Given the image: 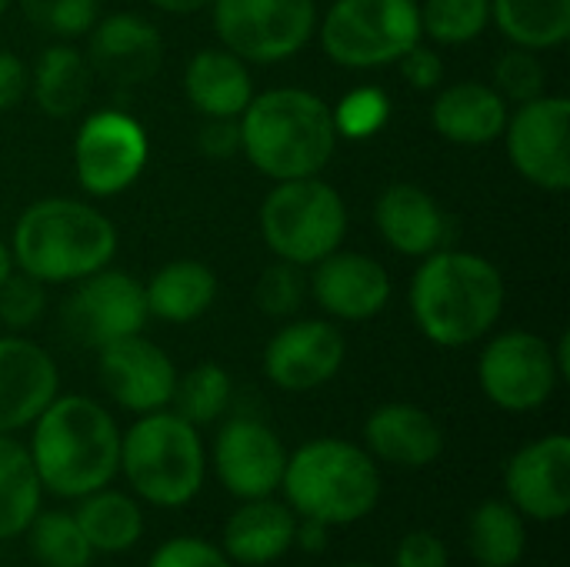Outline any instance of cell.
Returning <instances> with one entry per match:
<instances>
[{
  "mask_svg": "<svg viewBox=\"0 0 570 567\" xmlns=\"http://www.w3.org/2000/svg\"><path fill=\"white\" fill-rule=\"evenodd\" d=\"M150 3L164 13H197V10L210 7L214 0H150Z\"/></svg>",
  "mask_w": 570,
  "mask_h": 567,
  "instance_id": "bcb514c9",
  "label": "cell"
},
{
  "mask_svg": "<svg viewBox=\"0 0 570 567\" xmlns=\"http://www.w3.org/2000/svg\"><path fill=\"white\" fill-rule=\"evenodd\" d=\"M508 104H528L541 94H548V70L538 57V50L511 47L494 63V84H491Z\"/></svg>",
  "mask_w": 570,
  "mask_h": 567,
  "instance_id": "e575fe53",
  "label": "cell"
},
{
  "mask_svg": "<svg viewBox=\"0 0 570 567\" xmlns=\"http://www.w3.org/2000/svg\"><path fill=\"white\" fill-rule=\"evenodd\" d=\"M90 77H94V70L77 47L50 43V47H43V53L33 63L30 90H33L37 107L47 117L67 120L83 110V104L90 97Z\"/></svg>",
  "mask_w": 570,
  "mask_h": 567,
  "instance_id": "4316f807",
  "label": "cell"
},
{
  "mask_svg": "<svg viewBox=\"0 0 570 567\" xmlns=\"http://www.w3.org/2000/svg\"><path fill=\"white\" fill-rule=\"evenodd\" d=\"M13 271V257H10V247L0 241V284L7 281V274Z\"/></svg>",
  "mask_w": 570,
  "mask_h": 567,
  "instance_id": "c3c4849f",
  "label": "cell"
},
{
  "mask_svg": "<svg viewBox=\"0 0 570 567\" xmlns=\"http://www.w3.org/2000/svg\"><path fill=\"white\" fill-rule=\"evenodd\" d=\"M120 471L147 505L184 508L200 495L207 478L200 431L167 408L140 414L120 434Z\"/></svg>",
  "mask_w": 570,
  "mask_h": 567,
  "instance_id": "8992f818",
  "label": "cell"
},
{
  "mask_svg": "<svg viewBox=\"0 0 570 567\" xmlns=\"http://www.w3.org/2000/svg\"><path fill=\"white\" fill-rule=\"evenodd\" d=\"M287 468L284 441L257 418H230L214 441V471L220 485L240 498H271Z\"/></svg>",
  "mask_w": 570,
  "mask_h": 567,
  "instance_id": "9a60e30c",
  "label": "cell"
},
{
  "mask_svg": "<svg viewBox=\"0 0 570 567\" xmlns=\"http://www.w3.org/2000/svg\"><path fill=\"white\" fill-rule=\"evenodd\" d=\"M47 284H40L37 277L23 274V271H10L7 281L0 284V324H7L10 331H27L40 321L43 307H47Z\"/></svg>",
  "mask_w": 570,
  "mask_h": 567,
  "instance_id": "f35d334b",
  "label": "cell"
},
{
  "mask_svg": "<svg viewBox=\"0 0 570 567\" xmlns=\"http://www.w3.org/2000/svg\"><path fill=\"white\" fill-rule=\"evenodd\" d=\"M501 271L471 251L441 247L411 277V317L438 348H468L491 334L504 311Z\"/></svg>",
  "mask_w": 570,
  "mask_h": 567,
  "instance_id": "6da1fadb",
  "label": "cell"
},
{
  "mask_svg": "<svg viewBox=\"0 0 570 567\" xmlns=\"http://www.w3.org/2000/svg\"><path fill=\"white\" fill-rule=\"evenodd\" d=\"M304 297H307L304 267L287 264V261H277V264L264 267V274L257 277V287H254V301H257V307L267 317H291V314H297Z\"/></svg>",
  "mask_w": 570,
  "mask_h": 567,
  "instance_id": "8d00e7d4",
  "label": "cell"
},
{
  "mask_svg": "<svg viewBox=\"0 0 570 567\" xmlns=\"http://www.w3.org/2000/svg\"><path fill=\"white\" fill-rule=\"evenodd\" d=\"M160 60L164 40L150 20L137 13H110L94 20L87 63L100 80L114 87H137L160 70Z\"/></svg>",
  "mask_w": 570,
  "mask_h": 567,
  "instance_id": "d6986e66",
  "label": "cell"
},
{
  "mask_svg": "<svg viewBox=\"0 0 570 567\" xmlns=\"http://www.w3.org/2000/svg\"><path fill=\"white\" fill-rule=\"evenodd\" d=\"M234 561L210 541L204 538H170L164 541L147 567H230Z\"/></svg>",
  "mask_w": 570,
  "mask_h": 567,
  "instance_id": "ab89813d",
  "label": "cell"
},
{
  "mask_svg": "<svg viewBox=\"0 0 570 567\" xmlns=\"http://www.w3.org/2000/svg\"><path fill=\"white\" fill-rule=\"evenodd\" d=\"M401 77L414 87V90H438V84L444 80V63L438 57V50L424 47V43H414L401 60Z\"/></svg>",
  "mask_w": 570,
  "mask_h": 567,
  "instance_id": "7bdbcfd3",
  "label": "cell"
},
{
  "mask_svg": "<svg viewBox=\"0 0 570 567\" xmlns=\"http://www.w3.org/2000/svg\"><path fill=\"white\" fill-rule=\"evenodd\" d=\"M317 37L324 53L347 70L397 63L424 40L417 0H334Z\"/></svg>",
  "mask_w": 570,
  "mask_h": 567,
  "instance_id": "ba28073f",
  "label": "cell"
},
{
  "mask_svg": "<svg viewBox=\"0 0 570 567\" xmlns=\"http://www.w3.org/2000/svg\"><path fill=\"white\" fill-rule=\"evenodd\" d=\"M147 130L124 110H97L90 114L73 140V170L77 184L90 197L124 194L147 167Z\"/></svg>",
  "mask_w": 570,
  "mask_h": 567,
  "instance_id": "8fae6325",
  "label": "cell"
},
{
  "mask_svg": "<svg viewBox=\"0 0 570 567\" xmlns=\"http://www.w3.org/2000/svg\"><path fill=\"white\" fill-rule=\"evenodd\" d=\"M367 454L397 468H428L444 454V431L438 418L417 404H381L364 424Z\"/></svg>",
  "mask_w": 570,
  "mask_h": 567,
  "instance_id": "7402d4cb",
  "label": "cell"
},
{
  "mask_svg": "<svg viewBox=\"0 0 570 567\" xmlns=\"http://www.w3.org/2000/svg\"><path fill=\"white\" fill-rule=\"evenodd\" d=\"M294 545H301L307 555H321V551L327 548V525L311 521V518H297Z\"/></svg>",
  "mask_w": 570,
  "mask_h": 567,
  "instance_id": "f6af8a7d",
  "label": "cell"
},
{
  "mask_svg": "<svg viewBox=\"0 0 570 567\" xmlns=\"http://www.w3.org/2000/svg\"><path fill=\"white\" fill-rule=\"evenodd\" d=\"M307 291L334 321H371L391 301V277L381 261L354 251H334L314 264Z\"/></svg>",
  "mask_w": 570,
  "mask_h": 567,
  "instance_id": "ac0fdd59",
  "label": "cell"
},
{
  "mask_svg": "<svg viewBox=\"0 0 570 567\" xmlns=\"http://www.w3.org/2000/svg\"><path fill=\"white\" fill-rule=\"evenodd\" d=\"M478 384L501 411H538L561 384L554 348L534 331H504L484 344L478 358Z\"/></svg>",
  "mask_w": 570,
  "mask_h": 567,
  "instance_id": "30bf717a",
  "label": "cell"
},
{
  "mask_svg": "<svg viewBox=\"0 0 570 567\" xmlns=\"http://www.w3.org/2000/svg\"><path fill=\"white\" fill-rule=\"evenodd\" d=\"M147 314L167 324H190L204 317L217 297V274L204 261H170L144 287Z\"/></svg>",
  "mask_w": 570,
  "mask_h": 567,
  "instance_id": "484cf974",
  "label": "cell"
},
{
  "mask_svg": "<svg viewBox=\"0 0 570 567\" xmlns=\"http://www.w3.org/2000/svg\"><path fill=\"white\" fill-rule=\"evenodd\" d=\"M281 488L297 518L327 528L354 525L377 508L381 471L367 448L344 438H314L287 454Z\"/></svg>",
  "mask_w": 570,
  "mask_h": 567,
  "instance_id": "5b68a950",
  "label": "cell"
},
{
  "mask_svg": "<svg viewBox=\"0 0 570 567\" xmlns=\"http://www.w3.org/2000/svg\"><path fill=\"white\" fill-rule=\"evenodd\" d=\"M448 545L431 531H411L397 541L394 567H448Z\"/></svg>",
  "mask_w": 570,
  "mask_h": 567,
  "instance_id": "60d3db41",
  "label": "cell"
},
{
  "mask_svg": "<svg viewBox=\"0 0 570 567\" xmlns=\"http://www.w3.org/2000/svg\"><path fill=\"white\" fill-rule=\"evenodd\" d=\"M331 114H334L337 137L367 140L387 124L391 97L381 87H354L337 100V107H331Z\"/></svg>",
  "mask_w": 570,
  "mask_h": 567,
  "instance_id": "d590c367",
  "label": "cell"
},
{
  "mask_svg": "<svg viewBox=\"0 0 570 567\" xmlns=\"http://www.w3.org/2000/svg\"><path fill=\"white\" fill-rule=\"evenodd\" d=\"M570 100L561 94H541L518 104L504 124V147L511 167L534 187L561 194L570 187Z\"/></svg>",
  "mask_w": 570,
  "mask_h": 567,
  "instance_id": "7c38bea8",
  "label": "cell"
},
{
  "mask_svg": "<svg viewBox=\"0 0 570 567\" xmlns=\"http://www.w3.org/2000/svg\"><path fill=\"white\" fill-rule=\"evenodd\" d=\"M60 374L53 358L27 338H0V434L30 428L57 398Z\"/></svg>",
  "mask_w": 570,
  "mask_h": 567,
  "instance_id": "ffe728a7",
  "label": "cell"
},
{
  "mask_svg": "<svg viewBox=\"0 0 570 567\" xmlns=\"http://www.w3.org/2000/svg\"><path fill=\"white\" fill-rule=\"evenodd\" d=\"M97 354L100 384L124 411L150 414L170 404L177 368L154 341H147L144 334H130L100 348Z\"/></svg>",
  "mask_w": 570,
  "mask_h": 567,
  "instance_id": "e0dca14e",
  "label": "cell"
},
{
  "mask_svg": "<svg viewBox=\"0 0 570 567\" xmlns=\"http://www.w3.org/2000/svg\"><path fill=\"white\" fill-rule=\"evenodd\" d=\"M40 478L30 461V451L10 434H0V541H10L27 531L40 511Z\"/></svg>",
  "mask_w": 570,
  "mask_h": 567,
  "instance_id": "f546056e",
  "label": "cell"
},
{
  "mask_svg": "<svg viewBox=\"0 0 570 567\" xmlns=\"http://www.w3.org/2000/svg\"><path fill=\"white\" fill-rule=\"evenodd\" d=\"M417 13L424 37L444 47H461L488 30L491 0H424L417 3Z\"/></svg>",
  "mask_w": 570,
  "mask_h": 567,
  "instance_id": "836d02e7",
  "label": "cell"
},
{
  "mask_svg": "<svg viewBox=\"0 0 570 567\" xmlns=\"http://www.w3.org/2000/svg\"><path fill=\"white\" fill-rule=\"evenodd\" d=\"M147 317L144 284L127 271H114L110 264L77 281V291L63 304V328L77 344L94 351L140 334Z\"/></svg>",
  "mask_w": 570,
  "mask_h": 567,
  "instance_id": "4fadbf2b",
  "label": "cell"
},
{
  "mask_svg": "<svg viewBox=\"0 0 570 567\" xmlns=\"http://www.w3.org/2000/svg\"><path fill=\"white\" fill-rule=\"evenodd\" d=\"M237 124L240 154L274 184L317 177L331 164L341 140L331 104L304 87L254 94Z\"/></svg>",
  "mask_w": 570,
  "mask_h": 567,
  "instance_id": "3957f363",
  "label": "cell"
},
{
  "mask_svg": "<svg viewBox=\"0 0 570 567\" xmlns=\"http://www.w3.org/2000/svg\"><path fill=\"white\" fill-rule=\"evenodd\" d=\"M30 87V70L13 50H0V114L20 104Z\"/></svg>",
  "mask_w": 570,
  "mask_h": 567,
  "instance_id": "ee69618b",
  "label": "cell"
},
{
  "mask_svg": "<svg viewBox=\"0 0 570 567\" xmlns=\"http://www.w3.org/2000/svg\"><path fill=\"white\" fill-rule=\"evenodd\" d=\"M23 535L40 567H90L94 548L83 538L77 518L67 511H37Z\"/></svg>",
  "mask_w": 570,
  "mask_h": 567,
  "instance_id": "1f68e13d",
  "label": "cell"
},
{
  "mask_svg": "<svg viewBox=\"0 0 570 567\" xmlns=\"http://www.w3.org/2000/svg\"><path fill=\"white\" fill-rule=\"evenodd\" d=\"M184 94L200 117H240L254 97L250 63L227 47H207L187 60Z\"/></svg>",
  "mask_w": 570,
  "mask_h": 567,
  "instance_id": "d4e9b609",
  "label": "cell"
},
{
  "mask_svg": "<svg viewBox=\"0 0 570 567\" xmlns=\"http://www.w3.org/2000/svg\"><path fill=\"white\" fill-rule=\"evenodd\" d=\"M511 104L484 80H458L431 104V127L461 147H484L504 134Z\"/></svg>",
  "mask_w": 570,
  "mask_h": 567,
  "instance_id": "603a6c76",
  "label": "cell"
},
{
  "mask_svg": "<svg viewBox=\"0 0 570 567\" xmlns=\"http://www.w3.org/2000/svg\"><path fill=\"white\" fill-rule=\"evenodd\" d=\"M117 254V227L87 201L43 197L30 204L10 237L13 267L40 284H77Z\"/></svg>",
  "mask_w": 570,
  "mask_h": 567,
  "instance_id": "277c9868",
  "label": "cell"
},
{
  "mask_svg": "<svg viewBox=\"0 0 570 567\" xmlns=\"http://www.w3.org/2000/svg\"><path fill=\"white\" fill-rule=\"evenodd\" d=\"M197 147H200V154H207L214 160H227V157L240 154L237 117H204V124L197 130Z\"/></svg>",
  "mask_w": 570,
  "mask_h": 567,
  "instance_id": "b9f144b4",
  "label": "cell"
},
{
  "mask_svg": "<svg viewBox=\"0 0 570 567\" xmlns=\"http://www.w3.org/2000/svg\"><path fill=\"white\" fill-rule=\"evenodd\" d=\"M83 538L100 555H124L144 538V511L140 505L124 491H90L80 498V508L73 511Z\"/></svg>",
  "mask_w": 570,
  "mask_h": 567,
  "instance_id": "83f0119b",
  "label": "cell"
},
{
  "mask_svg": "<svg viewBox=\"0 0 570 567\" xmlns=\"http://www.w3.org/2000/svg\"><path fill=\"white\" fill-rule=\"evenodd\" d=\"M27 451L40 488L57 498H87L120 471L117 421L83 394H57L33 421Z\"/></svg>",
  "mask_w": 570,
  "mask_h": 567,
  "instance_id": "7a4b0ae2",
  "label": "cell"
},
{
  "mask_svg": "<svg viewBox=\"0 0 570 567\" xmlns=\"http://www.w3.org/2000/svg\"><path fill=\"white\" fill-rule=\"evenodd\" d=\"M554 361H558V371H561V381L570 378V334H561L558 348H554Z\"/></svg>",
  "mask_w": 570,
  "mask_h": 567,
  "instance_id": "7dc6e473",
  "label": "cell"
},
{
  "mask_svg": "<svg viewBox=\"0 0 570 567\" xmlns=\"http://www.w3.org/2000/svg\"><path fill=\"white\" fill-rule=\"evenodd\" d=\"M347 344L331 321H291L264 348V374L274 388L304 394L337 378Z\"/></svg>",
  "mask_w": 570,
  "mask_h": 567,
  "instance_id": "5bb4252c",
  "label": "cell"
},
{
  "mask_svg": "<svg viewBox=\"0 0 570 567\" xmlns=\"http://www.w3.org/2000/svg\"><path fill=\"white\" fill-rule=\"evenodd\" d=\"M468 551L481 567H518L528 551L524 518L508 501H484L468 521Z\"/></svg>",
  "mask_w": 570,
  "mask_h": 567,
  "instance_id": "4dcf8cb0",
  "label": "cell"
},
{
  "mask_svg": "<svg viewBox=\"0 0 570 567\" xmlns=\"http://www.w3.org/2000/svg\"><path fill=\"white\" fill-rule=\"evenodd\" d=\"M504 491L521 518L561 521L570 511L568 434H548L524 444L504 468Z\"/></svg>",
  "mask_w": 570,
  "mask_h": 567,
  "instance_id": "2e32d148",
  "label": "cell"
},
{
  "mask_svg": "<svg viewBox=\"0 0 570 567\" xmlns=\"http://www.w3.org/2000/svg\"><path fill=\"white\" fill-rule=\"evenodd\" d=\"M30 23L53 37H80L94 27L100 0H20Z\"/></svg>",
  "mask_w": 570,
  "mask_h": 567,
  "instance_id": "74e56055",
  "label": "cell"
},
{
  "mask_svg": "<svg viewBox=\"0 0 570 567\" xmlns=\"http://www.w3.org/2000/svg\"><path fill=\"white\" fill-rule=\"evenodd\" d=\"M374 224L384 244L404 257H428L448 241V217L441 204L417 184L397 180L381 190Z\"/></svg>",
  "mask_w": 570,
  "mask_h": 567,
  "instance_id": "44dd1931",
  "label": "cell"
},
{
  "mask_svg": "<svg viewBox=\"0 0 570 567\" xmlns=\"http://www.w3.org/2000/svg\"><path fill=\"white\" fill-rule=\"evenodd\" d=\"M297 515L291 505L274 498L244 501L224 525V555L237 565L264 567L274 565L294 548Z\"/></svg>",
  "mask_w": 570,
  "mask_h": 567,
  "instance_id": "cb8c5ba5",
  "label": "cell"
},
{
  "mask_svg": "<svg viewBox=\"0 0 570 567\" xmlns=\"http://www.w3.org/2000/svg\"><path fill=\"white\" fill-rule=\"evenodd\" d=\"M337 567H377V565H364V561H351V565H337Z\"/></svg>",
  "mask_w": 570,
  "mask_h": 567,
  "instance_id": "681fc988",
  "label": "cell"
},
{
  "mask_svg": "<svg viewBox=\"0 0 570 567\" xmlns=\"http://www.w3.org/2000/svg\"><path fill=\"white\" fill-rule=\"evenodd\" d=\"M7 7H10V0H0V13H3Z\"/></svg>",
  "mask_w": 570,
  "mask_h": 567,
  "instance_id": "f907efd6",
  "label": "cell"
},
{
  "mask_svg": "<svg viewBox=\"0 0 570 567\" xmlns=\"http://www.w3.org/2000/svg\"><path fill=\"white\" fill-rule=\"evenodd\" d=\"M491 20L524 50H554L570 37V0H491Z\"/></svg>",
  "mask_w": 570,
  "mask_h": 567,
  "instance_id": "f1b7e54d",
  "label": "cell"
},
{
  "mask_svg": "<svg viewBox=\"0 0 570 567\" xmlns=\"http://www.w3.org/2000/svg\"><path fill=\"white\" fill-rule=\"evenodd\" d=\"M230 391H234L230 374L220 364L204 361L190 368L187 374H177L170 404H174V414H180L194 428H204V424H214L227 411Z\"/></svg>",
  "mask_w": 570,
  "mask_h": 567,
  "instance_id": "d6a6232c",
  "label": "cell"
},
{
  "mask_svg": "<svg viewBox=\"0 0 570 567\" xmlns=\"http://www.w3.org/2000/svg\"><path fill=\"white\" fill-rule=\"evenodd\" d=\"M261 237L277 261L314 267L347 237V204L321 177L277 180L261 204Z\"/></svg>",
  "mask_w": 570,
  "mask_h": 567,
  "instance_id": "52a82bcc",
  "label": "cell"
},
{
  "mask_svg": "<svg viewBox=\"0 0 570 567\" xmlns=\"http://www.w3.org/2000/svg\"><path fill=\"white\" fill-rule=\"evenodd\" d=\"M220 47L244 63H281L297 57L317 33L314 0H214Z\"/></svg>",
  "mask_w": 570,
  "mask_h": 567,
  "instance_id": "9c48e42d",
  "label": "cell"
}]
</instances>
